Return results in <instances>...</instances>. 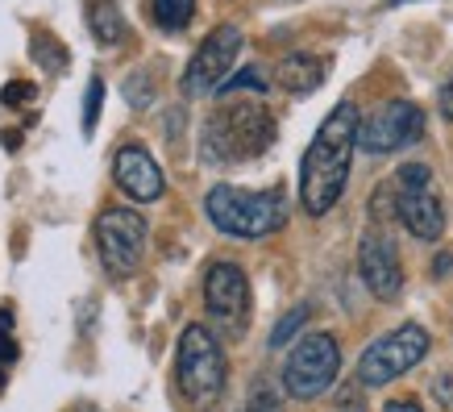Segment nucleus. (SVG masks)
<instances>
[{
    "mask_svg": "<svg viewBox=\"0 0 453 412\" xmlns=\"http://www.w3.org/2000/svg\"><path fill=\"white\" fill-rule=\"evenodd\" d=\"M357 109L345 100L320 121L312 146L303 151L300 163V200L303 213L325 217L345 192V179H349V163H354V146H357Z\"/></svg>",
    "mask_w": 453,
    "mask_h": 412,
    "instance_id": "obj_1",
    "label": "nucleus"
},
{
    "mask_svg": "<svg viewBox=\"0 0 453 412\" xmlns=\"http://www.w3.org/2000/svg\"><path fill=\"white\" fill-rule=\"evenodd\" d=\"M275 142V117L262 100H246L242 92L220 97L212 117L204 121L200 134V154L212 167H229L242 159H258Z\"/></svg>",
    "mask_w": 453,
    "mask_h": 412,
    "instance_id": "obj_2",
    "label": "nucleus"
},
{
    "mask_svg": "<svg viewBox=\"0 0 453 412\" xmlns=\"http://www.w3.org/2000/svg\"><path fill=\"white\" fill-rule=\"evenodd\" d=\"M204 213L220 234L246 237V242L275 234V229L288 225V200H283L279 188H271V192H246V188L217 183L204 196Z\"/></svg>",
    "mask_w": 453,
    "mask_h": 412,
    "instance_id": "obj_3",
    "label": "nucleus"
},
{
    "mask_svg": "<svg viewBox=\"0 0 453 412\" xmlns=\"http://www.w3.org/2000/svg\"><path fill=\"white\" fill-rule=\"evenodd\" d=\"M175 379H179V396L188 400L196 412H212L217 400L225 396V350H220L217 333L204 325H188L179 338L175 350Z\"/></svg>",
    "mask_w": 453,
    "mask_h": 412,
    "instance_id": "obj_4",
    "label": "nucleus"
},
{
    "mask_svg": "<svg viewBox=\"0 0 453 412\" xmlns=\"http://www.w3.org/2000/svg\"><path fill=\"white\" fill-rule=\"evenodd\" d=\"M391 196H395V217L412 229L420 242H437L445 234V208L433 188V171L425 163H403L391 179Z\"/></svg>",
    "mask_w": 453,
    "mask_h": 412,
    "instance_id": "obj_5",
    "label": "nucleus"
},
{
    "mask_svg": "<svg viewBox=\"0 0 453 412\" xmlns=\"http://www.w3.org/2000/svg\"><path fill=\"white\" fill-rule=\"evenodd\" d=\"M342 371V346L329 333H308L296 350H291L288 367H283V387L296 400H316L325 396Z\"/></svg>",
    "mask_w": 453,
    "mask_h": 412,
    "instance_id": "obj_6",
    "label": "nucleus"
},
{
    "mask_svg": "<svg viewBox=\"0 0 453 412\" xmlns=\"http://www.w3.org/2000/svg\"><path fill=\"white\" fill-rule=\"evenodd\" d=\"M428 354V330H420V325H399V330H391L387 338H379L374 346H366L362 350V358H357V379L366 387H383L391 384V379H399L403 371H412L416 362Z\"/></svg>",
    "mask_w": 453,
    "mask_h": 412,
    "instance_id": "obj_7",
    "label": "nucleus"
},
{
    "mask_svg": "<svg viewBox=\"0 0 453 412\" xmlns=\"http://www.w3.org/2000/svg\"><path fill=\"white\" fill-rule=\"evenodd\" d=\"M420 137H425V113L412 100H387L357 125V146L366 154L403 151V146H412Z\"/></svg>",
    "mask_w": 453,
    "mask_h": 412,
    "instance_id": "obj_8",
    "label": "nucleus"
},
{
    "mask_svg": "<svg viewBox=\"0 0 453 412\" xmlns=\"http://www.w3.org/2000/svg\"><path fill=\"white\" fill-rule=\"evenodd\" d=\"M242 42L246 38H242L237 26L212 29V34L200 42V51L192 55L188 71H183V92H188V97H212V92H220V83L229 80V71L237 67Z\"/></svg>",
    "mask_w": 453,
    "mask_h": 412,
    "instance_id": "obj_9",
    "label": "nucleus"
},
{
    "mask_svg": "<svg viewBox=\"0 0 453 412\" xmlns=\"http://www.w3.org/2000/svg\"><path fill=\"white\" fill-rule=\"evenodd\" d=\"M96 246H100V259H104L109 275H117V279L134 275L142 262V250H146V221L134 208H109V213H100Z\"/></svg>",
    "mask_w": 453,
    "mask_h": 412,
    "instance_id": "obj_10",
    "label": "nucleus"
},
{
    "mask_svg": "<svg viewBox=\"0 0 453 412\" xmlns=\"http://www.w3.org/2000/svg\"><path fill=\"white\" fill-rule=\"evenodd\" d=\"M204 308L229 338H242L250 321V284L237 262H212L204 275Z\"/></svg>",
    "mask_w": 453,
    "mask_h": 412,
    "instance_id": "obj_11",
    "label": "nucleus"
},
{
    "mask_svg": "<svg viewBox=\"0 0 453 412\" xmlns=\"http://www.w3.org/2000/svg\"><path fill=\"white\" fill-rule=\"evenodd\" d=\"M357 271H362V284L371 288V296H379V300H395L403 292L399 250L383 225H371L362 234V242H357Z\"/></svg>",
    "mask_w": 453,
    "mask_h": 412,
    "instance_id": "obj_12",
    "label": "nucleus"
},
{
    "mask_svg": "<svg viewBox=\"0 0 453 412\" xmlns=\"http://www.w3.org/2000/svg\"><path fill=\"white\" fill-rule=\"evenodd\" d=\"M112 179H117V188L125 196H134L138 205H154L158 196H163V171L158 163L150 159L146 146H121L117 159H112Z\"/></svg>",
    "mask_w": 453,
    "mask_h": 412,
    "instance_id": "obj_13",
    "label": "nucleus"
},
{
    "mask_svg": "<svg viewBox=\"0 0 453 412\" xmlns=\"http://www.w3.org/2000/svg\"><path fill=\"white\" fill-rule=\"evenodd\" d=\"M325 75H329V63H325V58H316V55H288L275 67L279 88H288V92H296V97L316 92V88L325 83Z\"/></svg>",
    "mask_w": 453,
    "mask_h": 412,
    "instance_id": "obj_14",
    "label": "nucleus"
},
{
    "mask_svg": "<svg viewBox=\"0 0 453 412\" xmlns=\"http://www.w3.org/2000/svg\"><path fill=\"white\" fill-rule=\"evenodd\" d=\"M88 29H92V38L100 46H117L125 42V17L117 9V0H88Z\"/></svg>",
    "mask_w": 453,
    "mask_h": 412,
    "instance_id": "obj_15",
    "label": "nucleus"
},
{
    "mask_svg": "<svg viewBox=\"0 0 453 412\" xmlns=\"http://www.w3.org/2000/svg\"><path fill=\"white\" fill-rule=\"evenodd\" d=\"M150 17L158 29L179 34V29H188V21L196 17V0H150Z\"/></svg>",
    "mask_w": 453,
    "mask_h": 412,
    "instance_id": "obj_16",
    "label": "nucleus"
},
{
    "mask_svg": "<svg viewBox=\"0 0 453 412\" xmlns=\"http://www.w3.org/2000/svg\"><path fill=\"white\" fill-rule=\"evenodd\" d=\"M234 92H254V97H262V92H266L262 71L258 67H246V71H237V75H229V80L220 83V97H234Z\"/></svg>",
    "mask_w": 453,
    "mask_h": 412,
    "instance_id": "obj_17",
    "label": "nucleus"
},
{
    "mask_svg": "<svg viewBox=\"0 0 453 412\" xmlns=\"http://www.w3.org/2000/svg\"><path fill=\"white\" fill-rule=\"evenodd\" d=\"M17 362V342H13V313L9 308H0V384H4V375L9 367Z\"/></svg>",
    "mask_w": 453,
    "mask_h": 412,
    "instance_id": "obj_18",
    "label": "nucleus"
},
{
    "mask_svg": "<svg viewBox=\"0 0 453 412\" xmlns=\"http://www.w3.org/2000/svg\"><path fill=\"white\" fill-rule=\"evenodd\" d=\"M303 321H308V304H300V308H291V313L283 316V321H279L275 333H271V346H275V350H279V346H288L291 338H296V330H300Z\"/></svg>",
    "mask_w": 453,
    "mask_h": 412,
    "instance_id": "obj_19",
    "label": "nucleus"
},
{
    "mask_svg": "<svg viewBox=\"0 0 453 412\" xmlns=\"http://www.w3.org/2000/svg\"><path fill=\"white\" fill-rule=\"evenodd\" d=\"M100 97H104V83H100V75H92V80H88V105H83V129H92V125H96Z\"/></svg>",
    "mask_w": 453,
    "mask_h": 412,
    "instance_id": "obj_20",
    "label": "nucleus"
},
{
    "mask_svg": "<svg viewBox=\"0 0 453 412\" xmlns=\"http://www.w3.org/2000/svg\"><path fill=\"white\" fill-rule=\"evenodd\" d=\"M29 97H34V88H29L26 80H13V83H4V92H0V100H4V105H26Z\"/></svg>",
    "mask_w": 453,
    "mask_h": 412,
    "instance_id": "obj_21",
    "label": "nucleus"
},
{
    "mask_svg": "<svg viewBox=\"0 0 453 412\" xmlns=\"http://www.w3.org/2000/svg\"><path fill=\"white\" fill-rule=\"evenodd\" d=\"M34 46H38V51H46V58H50V71L63 67V51H58V46L46 38V34H38V38H34Z\"/></svg>",
    "mask_w": 453,
    "mask_h": 412,
    "instance_id": "obj_22",
    "label": "nucleus"
},
{
    "mask_svg": "<svg viewBox=\"0 0 453 412\" xmlns=\"http://www.w3.org/2000/svg\"><path fill=\"white\" fill-rule=\"evenodd\" d=\"M246 412H283V408H279V400H275V396H266V392H258V396H254V404H250Z\"/></svg>",
    "mask_w": 453,
    "mask_h": 412,
    "instance_id": "obj_23",
    "label": "nucleus"
},
{
    "mask_svg": "<svg viewBox=\"0 0 453 412\" xmlns=\"http://www.w3.org/2000/svg\"><path fill=\"white\" fill-rule=\"evenodd\" d=\"M441 117H445V121H453V80L445 83V88H441Z\"/></svg>",
    "mask_w": 453,
    "mask_h": 412,
    "instance_id": "obj_24",
    "label": "nucleus"
},
{
    "mask_svg": "<svg viewBox=\"0 0 453 412\" xmlns=\"http://www.w3.org/2000/svg\"><path fill=\"white\" fill-rule=\"evenodd\" d=\"M383 412H425V408H420L416 400H391V404H387Z\"/></svg>",
    "mask_w": 453,
    "mask_h": 412,
    "instance_id": "obj_25",
    "label": "nucleus"
},
{
    "mask_svg": "<svg viewBox=\"0 0 453 412\" xmlns=\"http://www.w3.org/2000/svg\"><path fill=\"white\" fill-rule=\"evenodd\" d=\"M453 271V254H441L437 267H433V275H449Z\"/></svg>",
    "mask_w": 453,
    "mask_h": 412,
    "instance_id": "obj_26",
    "label": "nucleus"
},
{
    "mask_svg": "<svg viewBox=\"0 0 453 412\" xmlns=\"http://www.w3.org/2000/svg\"><path fill=\"white\" fill-rule=\"evenodd\" d=\"M387 4H391V9H395V4H408V0H387Z\"/></svg>",
    "mask_w": 453,
    "mask_h": 412,
    "instance_id": "obj_27",
    "label": "nucleus"
}]
</instances>
